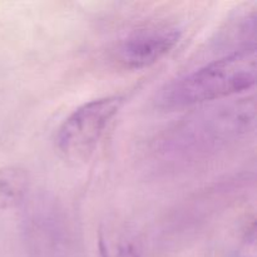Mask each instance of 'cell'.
I'll use <instances>...</instances> for the list:
<instances>
[{
	"label": "cell",
	"mask_w": 257,
	"mask_h": 257,
	"mask_svg": "<svg viewBox=\"0 0 257 257\" xmlns=\"http://www.w3.org/2000/svg\"><path fill=\"white\" fill-rule=\"evenodd\" d=\"M25 235L33 250L40 257H68L70 252V230L67 218L50 203L32 210L25 220Z\"/></svg>",
	"instance_id": "obj_5"
},
{
	"label": "cell",
	"mask_w": 257,
	"mask_h": 257,
	"mask_svg": "<svg viewBox=\"0 0 257 257\" xmlns=\"http://www.w3.org/2000/svg\"><path fill=\"white\" fill-rule=\"evenodd\" d=\"M100 257H141L138 242L131 236L100 230L98 240Z\"/></svg>",
	"instance_id": "obj_7"
},
{
	"label": "cell",
	"mask_w": 257,
	"mask_h": 257,
	"mask_svg": "<svg viewBox=\"0 0 257 257\" xmlns=\"http://www.w3.org/2000/svg\"><path fill=\"white\" fill-rule=\"evenodd\" d=\"M255 82L256 49L242 48L166 84L156 103L162 109H181L238 94Z\"/></svg>",
	"instance_id": "obj_1"
},
{
	"label": "cell",
	"mask_w": 257,
	"mask_h": 257,
	"mask_svg": "<svg viewBox=\"0 0 257 257\" xmlns=\"http://www.w3.org/2000/svg\"><path fill=\"white\" fill-rule=\"evenodd\" d=\"M181 33L171 25H148L128 34L118 44L115 59L127 69L156 64L177 45Z\"/></svg>",
	"instance_id": "obj_4"
},
{
	"label": "cell",
	"mask_w": 257,
	"mask_h": 257,
	"mask_svg": "<svg viewBox=\"0 0 257 257\" xmlns=\"http://www.w3.org/2000/svg\"><path fill=\"white\" fill-rule=\"evenodd\" d=\"M253 127L255 103L243 99L197 113L178 128L171 142L175 152H208L236 142Z\"/></svg>",
	"instance_id": "obj_2"
},
{
	"label": "cell",
	"mask_w": 257,
	"mask_h": 257,
	"mask_svg": "<svg viewBox=\"0 0 257 257\" xmlns=\"http://www.w3.org/2000/svg\"><path fill=\"white\" fill-rule=\"evenodd\" d=\"M124 103L123 95H109L84 103L58 130L55 145L65 160L84 162L92 156L110 120Z\"/></svg>",
	"instance_id": "obj_3"
},
{
	"label": "cell",
	"mask_w": 257,
	"mask_h": 257,
	"mask_svg": "<svg viewBox=\"0 0 257 257\" xmlns=\"http://www.w3.org/2000/svg\"><path fill=\"white\" fill-rule=\"evenodd\" d=\"M30 181L27 171L10 166L0 168V210H8L24 202Z\"/></svg>",
	"instance_id": "obj_6"
}]
</instances>
